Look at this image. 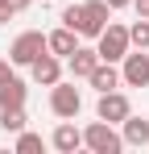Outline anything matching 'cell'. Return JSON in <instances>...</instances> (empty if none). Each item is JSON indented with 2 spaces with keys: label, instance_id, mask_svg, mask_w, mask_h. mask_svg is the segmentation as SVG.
I'll return each mask as SVG.
<instances>
[{
  "label": "cell",
  "instance_id": "cell-1",
  "mask_svg": "<svg viewBox=\"0 0 149 154\" xmlns=\"http://www.w3.org/2000/svg\"><path fill=\"white\" fill-rule=\"evenodd\" d=\"M83 146L91 154H120L124 150V137L116 133V125H108V121H91V125L83 129Z\"/></svg>",
  "mask_w": 149,
  "mask_h": 154
},
{
  "label": "cell",
  "instance_id": "cell-2",
  "mask_svg": "<svg viewBox=\"0 0 149 154\" xmlns=\"http://www.w3.org/2000/svg\"><path fill=\"white\" fill-rule=\"evenodd\" d=\"M95 50L104 63H120L124 54L133 50V42H128V25H116V21H108V29L95 38Z\"/></svg>",
  "mask_w": 149,
  "mask_h": 154
},
{
  "label": "cell",
  "instance_id": "cell-3",
  "mask_svg": "<svg viewBox=\"0 0 149 154\" xmlns=\"http://www.w3.org/2000/svg\"><path fill=\"white\" fill-rule=\"evenodd\" d=\"M79 108H83V92H79L74 83H66V79H58V83L50 88V112L62 117V121H74Z\"/></svg>",
  "mask_w": 149,
  "mask_h": 154
},
{
  "label": "cell",
  "instance_id": "cell-4",
  "mask_svg": "<svg viewBox=\"0 0 149 154\" xmlns=\"http://www.w3.org/2000/svg\"><path fill=\"white\" fill-rule=\"evenodd\" d=\"M37 54H46V33H42V29H25V33L13 38V46H8L13 67H29Z\"/></svg>",
  "mask_w": 149,
  "mask_h": 154
},
{
  "label": "cell",
  "instance_id": "cell-5",
  "mask_svg": "<svg viewBox=\"0 0 149 154\" xmlns=\"http://www.w3.org/2000/svg\"><path fill=\"white\" fill-rule=\"evenodd\" d=\"M128 112H133V104H128V96H124L120 88H112V92H99V100H95V117H99V121H108V125H120Z\"/></svg>",
  "mask_w": 149,
  "mask_h": 154
},
{
  "label": "cell",
  "instance_id": "cell-6",
  "mask_svg": "<svg viewBox=\"0 0 149 154\" xmlns=\"http://www.w3.org/2000/svg\"><path fill=\"white\" fill-rule=\"evenodd\" d=\"M120 83L124 88H149V54L145 50H128L120 58Z\"/></svg>",
  "mask_w": 149,
  "mask_h": 154
},
{
  "label": "cell",
  "instance_id": "cell-7",
  "mask_svg": "<svg viewBox=\"0 0 149 154\" xmlns=\"http://www.w3.org/2000/svg\"><path fill=\"white\" fill-rule=\"evenodd\" d=\"M112 21L108 0H83V38H99Z\"/></svg>",
  "mask_w": 149,
  "mask_h": 154
},
{
  "label": "cell",
  "instance_id": "cell-8",
  "mask_svg": "<svg viewBox=\"0 0 149 154\" xmlns=\"http://www.w3.org/2000/svg\"><path fill=\"white\" fill-rule=\"evenodd\" d=\"M29 71H33V79H37L42 88H54V83L62 79V58L46 50V54H37V58L29 63Z\"/></svg>",
  "mask_w": 149,
  "mask_h": 154
},
{
  "label": "cell",
  "instance_id": "cell-9",
  "mask_svg": "<svg viewBox=\"0 0 149 154\" xmlns=\"http://www.w3.org/2000/svg\"><path fill=\"white\" fill-rule=\"evenodd\" d=\"M50 146L58 154H74V150H83V129L74 125V121H58V129L50 133Z\"/></svg>",
  "mask_w": 149,
  "mask_h": 154
},
{
  "label": "cell",
  "instance_id": "cell-10",
  "mask_svg": "<svg viewBox=\"0 0 149 154\" xmlns=\"http://www.w3.org/2000/svg\"><path fill=\"white\" fill-rule=\"evenodd\" d=\"M95 67H99V50H95V46H79L74 54H66V71H71V79H87Z\"/></svg>",
  "mask_w": 149,
  "mask_h": 154
},
{
  "label": "cell",
  "instance_id": "cell-11",
  "mask_svg": "<svg viewBox=\"0 0 149 154\" xmlns=\"http://www.w3.org/2000/svg\"><path fill=\"white\" fill-rule=\"evenodd\" d=\"M120 137H124V146H137V150H145L149 146V117H124L120 121Z\"/></svg>",
  "mask_w": 149,
  "mask_h": 154
},
{
  "label": "cell",
  "instance_id": "cell-12",
  "mask_svg": "<svg viewBox=\"0 0 149 154\" xmlns=\"http://www.w3.org/2000/svg\"><path fill=\"white\" fill-rule=\"evenodd\" d=\"M46 50H50V54H58V58H66V54L79 50V33H74L71 25H58L54 33H46Z\"/></svg>",
  "mask_w": 149,
  "mask_h": 154
},
{
  "label": "cell",
  "instance_id": "cell-13",
  "mask_svg": "<svg viewBox=\"0 0 149 154\" xmlns=\"http://www.w3.org/2000/svg\"><path fill=\"white\" fill-rule=\"evenodd\" d=\"M87 83H91L95 92H112V88H124V83H120V67H116V63H104V58H99V67H95V71L87 75Z\"/></svg>",
  "mask_w": 149,
  "mask_h": 154
},
{
  "label": "cell",
  "instance_id": "cell-14",
  "mask_svg": "<svg viewBox=\"0 0 149 154\" xmlns=\"http://www.w3.org/2000/svg\"><path fill=\"white\" fill-rule=\"evenodd\" d=\"M21 104H25V83L17 75L4 79V83H0V108H21Z\"/></svg>",
  "mask_w": 149,
  "mask_h": 154
},
{
  "label": "cell",
  "instance_id": "cell-15",
  "mask_svg": "<svg viewBox=\"0 0 149 154\" xmlns=\"http://www.w3.org/2000/svg\"><path fill=\"white\" fill-rule=\"evenodd\" d=\"M25 125H29L25 104H21V108H0V129H4V133H21Z\"/></svg>",
  "mask_w": 149,
  "mask_h": 154
},
{
  "label": "cell",
  "instance_id": "cell-16",
  "mask_svg": "<svg viewBox=\"0 0 149 154\" xmlns=\"http://www.w3.org/2000/svg\"><path fill=\"white\" fill-rule=\"evenodd\" d=\"M128 42H133L137 50H149V17H137V21L128 25Z\"/></svg>",
  "mask_w": 149,
  "mask_h": 154
},
{
  "label": "cell",
  "instance_id": "cell-17",
  "mask_svg": "<svg viewBox=\"0 0 149 154\" xmlns=\"http://www.w3.org/2000/svg\"><path fill=\"white\" fill-rule=\"evenodd\" d=\"M42 146H46V142H42V133H29V129L17 133V150H21V154H37Z\"/></svg>",
  "mask_w": 149,
  "mask_h": 154
},
{
  "label": "cell",
  "instance_id": "cell-18",
  "mask_svg": "<svg viewBox=\"0 0 149 154\" xmlns=\"http://www.w3.org/2000/svg\"><path fill=\"white\" fill-rule=\"evenodd\" d=\"M62 25H71L79 38H83V4H66L62 8Z\"/></svg>",
  "mask_w": 149,
  "mask_h": 154
},
{
  "label": "cell",
  "instance_id": "cell-19",
  "mask_svg": "<svg viewBox=\"0 0 149 154\" xmlns=\"http://www.w3.org/2000/svg\"><path fill=\"white\" fill-rule=\"evenodd\" d=\"M17 17V8H13V0H0V25H8Z\"/></svg>",
  "mask_w": 149,
  "mask_h": 154
},
{
  "label": "cell",
  "instance_id": "cell-20",
  "mask_svg": "<svg viewBox=\"0 0 149 154\" xmlns=\"http://www.w3.org/2000/svg\"><path fill=\"white\" fill-rule=\"evenodd\" d=\"M13 79V58H0V83Z\"/></svg>",
  "mask_w": 149,
  "mask_h": 154
},
{
  "label": "cell",
  "instance_id": "cell-21",
  "mask_svg": "<svg viewBox=\"0 0 149 154\" xmlns=\"http://www.w3.org/2000/svg\"><path fill=\"white\" fill-rule=\"evenodd\" d=\"M133 8H137V17H149V0H133Z\"/></svg>",
  "mask_w": 149,
  "mask_h": 154
},
{
  "label": "cell",
  "instance_id": "cell-22",
  "mask_svg": "<svg viewBox=\"0 0 149 154\" xmlns=\"http://www.w3.org/2000/svg\"><path fill=\"white\" fill-rule=\"evenodd\" d=\"M128 4H133V0H108V8H112V13H116V8H128Z\"/></svg>",
  "mask_w": 149,
  "mask_h": 154
},
{
  "label": "cell",
  "instance_id": "cell-23",
  "mask_svg": "<svg viewBox=\"0 0 149 154\" xmlns=\"http://www.w3.org/2000/svg\"><path fill=\"white\" fill-rule=\"evenodd\" d=\"M29 4H33V0H13V8H17V13H25Z\"/></svg>",
  "mask_w": 149,
  "mask_h": 154
}]
</instances>
